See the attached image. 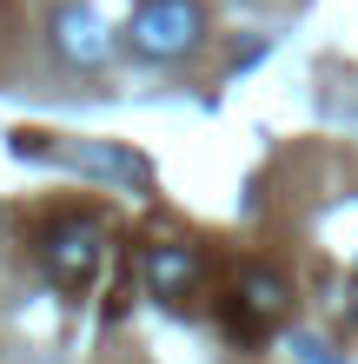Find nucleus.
<instances>
[{
	"mask_svg": "<svg viewBox=\"0 0 358 364\" xmlns=\"http://www.w3.org/2000/svg\"><path fill=\"white\" fill-rule=\"evenodd\" d=\"M33 259H40V272H47L60 291H87L100 278V259H107V225H100L93 212H60V219L40 225Z\"/></svg>",
	"mask_w": 358,
	"mask_h": 364,
	"instance_id": "obj_1",
	"label": "nucleus"
},
{
	"mask_svg": "<svg viewBox=\"0 0 358 364\" xmlns=\"http://www.w3.org/2000/svg\"><path fill=\"white\" fill-rule=\"evenodd\" d=\"M126 47L153 67H173V60L206 47V7L199 0H139L126 20Z\"/></svg>",
	"mask_w": 358,
	"mask_h": 364,
	"instance_id": "obj_2",
	"label": "nucleus"
},
{
	"mask_svg": "<svg viewBox=\"0 0 358 364\" xmlns=\"http://www.w3.org/2000/svg\"><path fill=\"white\" fill-rule=\"evenodd\" d=\"M285 311H292V285L272 265H239L226 278V331H233L239 345H259Z\"/></svg>",
	"mask_w": 358,
	"mask_h": 364,
	"instance_id": "obj_3",
	"label": "nucleus"
},
{
	"mask_svg": "<svg viewBox=\"0 0 358 364\" xmlns=\"http://www.w3.org/2000/svg\"><path fill=\"white\" fill-rule=\"evenodd\" d=\"M47 47H53V60L67 73H100L113 60V33H107V20L93 7L67 0V7H53V20H47Z\"/></svg>",
	"mask_w": 358,
	"mask_h": 364,
	"instance_id": "obj_4",
	"label": "nucleus"
},
{
	"mask_svg": "<svg viewBox=\"0 0 358 364\" xmlns=\"http://www.w3.org/2000/svg\"><path fill=\"white\" fill-rule=\"evenodd\" d=\"M199 252L193 245H179V239H166V245H146V285H153L159 305H186V298L199 291Z\"/></svg>",
	"mask_w": 358,
	"mask_h": 364,
	"instance_id": "obj_5",
	"label": "nucleus"
},
{
	"mask_svg": "<svg viewBox=\"0 0 358 364\" xmlns=\"http://www.w3.org/2000/svg\"><path fill=\"white\" fill-rule=\"evenodd\" d=\"M292 358L299 364H345V351H332L319 331H292Z\"/></svg>",
	"mask_w": 358,
	"mask_h": 364,
	"instance_id": "obj_6",
	"label": "nucleus"
}]
</instances>
